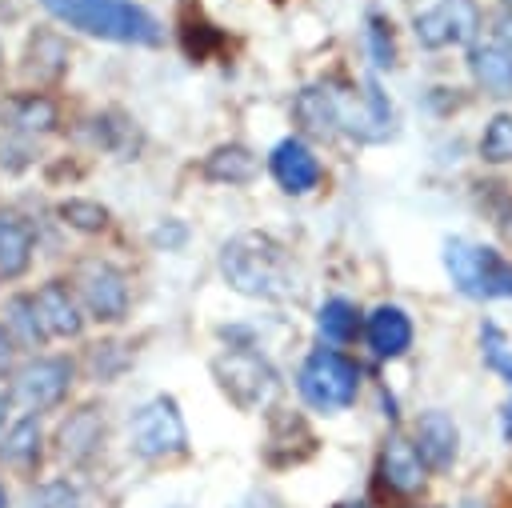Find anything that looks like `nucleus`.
I'll return each instance as SVG.
<instances>
[{"instance_id":"nucleus-1","label":"nucleus","mask_w":512,"mask_h":508,"mask_svg":"<svg viewBox=\"0 0 512 508\" xmlns=\"http://www.w3.org/2000/svg\"><path fill=\"white\" fill-rule=\"evenodd\" d=\"M296 120L304 132L312 136H352L364 144H380L396 132V116L388 96L380 92L376 80H364V92L340 84V80H316L308 88H300L296 104H292Z\"/></svg>"},{"instance_id":"nucleus-2","label":"nucleus","mask_w":512,"mask_h":508,"mask_svg":"<svg viewBox=\"0 0 512 508\" xmlns=\"http://www.w3.org/2000/svg\"><path fill=\"white\" fill-rule=\"evenodd\" d=\"M224 280L252 300H288L296 292V264L268 232H240L220 252Z\"/></svg>"},{"instance_id":"nucleus-3","label":"nucleus","mask_w":512,"mask_h":508,"mask_svg":"<svg viewBox=\"0 0 512 508\" xmlns=\"http://www.w3.org/2000/svg\"><path fill=\"white\" fill-rule=\"evenodd\" d=\"M44 8L84 36L112 44H160V24L128 0H44Z\"/></svg>"},{"instance_id":"nucleus-4","label":"nucleus","mask_w":512,"mask_h":508,"mask_svg":"<svg viewBox=\"0 0 512 508\" xmlns=\"http://www.w3.org/2000/svg\"><path fill=\"white\" fill-rule=\"evenodd\" d=\"M444 268L456 292L472 300H512V264L488 244H476L464 236L444 240Z\"/></svg>"},{"instance_id":"nucleus-5","label":"nucleus","mask_w":512,"mask_h":508,"mask_svg":"<svg viewBox=\"0 0 512 508\" xmlns=\"http://www.w3.org/2000/svg\"><path fill=\"white\" fill-rule=\"evenodd\" d=\"M212 376L220 384V392L240 408V412H260L272 404V396L280 392V376L276 368L252 352V348H224L212 360Z\"/></svg>"},{"instance_id":"nucleus-6","label":"nucleus","mask_w":512,"mask_h":508,"mask_svg":"<svg viewBox=\"0 0 512 508\" xmlns=\"http://www.w3.org/2000/svg\"><path fill=\"white\" fill-rule=\"evenodd\" d=\"M296 388H300V396H304L308 408H316V412H340V408H348L356 400L360 368H356V360H348L336 348H316L300 364Z\"/></svg>"},{"instance_id":"nucleus-7","label":"nucleus","mask_w":512,"mask_h":508,"mask_svg":"<svg viewBox=\"0 0 512 508\" xmlns=\"http://www.w3.org/2000/svg\"><path fill=\"white\" fill-rule=\"evenodd\" d=\"M128 432H132V448H136V456H144V460L180 456V452L188 448V432H184V420H180L172 396H156V400H148V404L128 420Z\"/></svg>"},{"instance_id":"nucleus-8","label":"nucleus","mask_w":512,"mask_h":508,"mask_svg":"<svg viewBox=\"0 0 512 508\" xmlns=\"http://www.w3.org/2000/svg\"><path fill=\"white\" fill-rule=\"evenodd\" d=\"M480 28V16L472 8V0H440L424 12H416L412 32L424 48H452V44H468Z\"/></svg>"},{"instance_id":"nucleus-9","label":"nucleus","mask_w":512,"mask_h":508,"mask_svg":"<svg viewBox=\"0 0 512 508\" xmlns=\"http://www.w3.org/2000/svg\"><path fill=\"white\" fill-rule=\"evenodd\" d=\"M80 292H84V304L96 320H120L128 308V284L112 264H100V260L84 264L80 268Z\"/></svg>"},{"instance_id":"nucleus-10","label":"nucleus","mask_w":512,"mask_h":508,"mask_svg":"<svg viewBox=\"0 0 512 508\" xmlns=\"http://www.w3.org/2000/svg\"><path fill=\"white\" fill-rule=\"evenodd\" d=\"M72 384V364L52 356V360H32L16 376V400L28 408H52Z\"/></svg>"},{"instance_id":"nucleus-11","label":"nucleus","mask_w":512,"mask_h":508,"mask_svg":"<svg viewBox=\"0 0 512 508\" xmlns=\"http://www.w3.org/2000/svg\"><path fill=\"white\" fill-rule=\"evenodd\" d=\"M268 168H272L276 184H280L284 192H292V196H304V192H312V188L320 184V160H316L312 148H308L304 140H296V136H288V140H280V144L272 148Z\"/></svg>"},{"instance_id":"nucleus-12","label":"nucleus","mask_w":512,"mask_h":508,"mask_svg":"<svg viewBox=\"0 0 512 508\" xmlns=\"http://www.w3.org/2000/svg\"><path fill=\"white\" fill-rule=\"evenodd\" d=\"M412 448H416V456H420L424 468H432V472L452 468V460H456V452H460V432H456L452 416L440 412V408L424 412V416L416 420V444H412Z\"/></svg>"},{"instance_id":"nucleus-13","label":"nucleus","mask_w":512,"mask_h":508,"mask_svg":"<svg viewBox=\"0 0 512 508\" xmlns=\"http://www.w3.org/2000/svg\"><path fill=\"white\" fill-rule=\"evenodd\" d=\"M32 312H36V324H40V332L44 336H76L80 332V308H76V300H72V292L60 284V280H52V284H44L36 296H32Z\"/></svg>"},{"instance_id":"nucleus-14","label":"nucleus","mask_w":512,"mask_h":508,"mask_svg":"<svg viewBox=\"0 0 512 508\" xmlns=\"http://www.w3.org/2000/svg\"><path fill=\"white\" fill-rule=\"evenodd\" d=\"M368 344H372V352L384 356V360L404 356V352L412 348V320H408V312L396 308V304L372 308V316H368Z\"/></svg>"},{"instance_id":"nucleus-15","label":"nucleus","mask_w":512,"mask_h":508,"mask_svg":"<svg viewBox=\"0 0 512 508\" xmlns=\"http://www.w3.org/2000/svg\"><path fill=\"white\" fill-rule=\"evenodd\" d=\"M380 480H384L392 492H400V496L420 492V484H424V464H420L416 448H412L404 436H388V444H384V452H380Z\"/></svg>"},{"instance_id":"nucleus-16","label":"nucleus","mask_w":512,"mask_h":508,"mask_svg":"<svg viewBox=\"0 0 512 508\" xmlns=\"http://www.w3.org/2000/svg\"><path fill=\"white\" fill-rule=\"evenodd\" d=\"M468 72H472V80L488 96H496V100H508L512 96V52L500 48L496 40L492 44H476L468 52Z\"/></svg>"},{"instance_id":"nucleus-17","label":"nucleus","mask_w":512,"mask_h":508,"mask_svg":"<svg viewBox=\"0 0 512 508\" xmlns=\"http://www.w3.org/2000/svg\"><path fill=\"white\" fill-rule=\"evenodd\" d=\"M32 256V232L20 216L0 212V276H20Z\"/></svg>"},{"instance_id":"nucleus-18","label":"nucleus","mask_w":512,"mask_h":508,"mask_svg":"<svg viewBox=\"0 0 512 508\" xmlns=\"http://www.w3.org/2000/svg\"><path fill=\"white\" fill-rule=\"evenodd\" d=\"M356 324H360V312H356V304L344 300V296L324 300L320 312H316V332H320L324 344H348V340L356 336Z\"/></svg>"},{"instance_id":"nucleus-19","label":"nucleus","mask_w":512,"mask_h":508,"mask_svg":"<svg viewBox=\"0 0 512 508\" xmlns=\"http://www.w3.org/2000/svg\"><path fill=\"white\" fill-rule=\"evenodd\" d=\"M204 172L212 180H224V184H248L256 176V156L248 148H240V144H224V148H216L208 156Z\"/></svg>"},{"instance_id":"nucleus-20","label":"nucleus","mask_w":512,"mask_h":508,"mask_svg":"<svg viewBox=\"0 0 512 508\" xmlns=\"http://www.w3.org/2000/svg\"><path fill=\"white\" fill-rule=\"evenodd\" d=\"M96 444H100V420H96V408H80V412L60 428V448H64L68 460H84Z\"/></svg>"},{"instance_id":"nucleus-21","label":"nucleus","mask_w":512,"mask_h":508,"mask_svg":"<svg viewBox=\"0 0 512 508\" xmlns=\"http://www.w3.org/2000/svg\"><path fill=\"white\" fill-rule=\"evenodd\" d=\"M36 456H40V428H36V420H20L8 432V440L0 448V460H8L16 468H28V464H36Z\"/></svg>"},{"instance_id":"nucleus-22","label":"nucleus","mask_w":512,"mask_h":508,"mask_svg":"<svg viewBox=\"0 0 512 508\" xmlns=\"http://www.w3.org/2000/svg\"><path fill=\"white\" fill-rule=\"evenodd\" d=\"M480 356H484V364H488L492 372H500L504 380H512V340H508L504 328L492 324V320L480 324Z\"/></svg>"},{"instance_id":"nucleus-23","label":"nucleus","mask_w":512,"mask_h":508,"mask_svg":"<svg viewBox=\"0 0 512 508\" xmlns=\"http://www.w3.org/2000/svg\"><path fill=\"white\" fill-rule=\"evenodd\" d=\"M480 156L488 164H508L512 160V116H492L484 136H480Z\"/></svg>"},{"instance_id":"nucleus-24","label":"nucleus","mask_w":512,"mask_h":508,"mask_svg":"<svg viewBox=\"0 0 512 508\" xmlns=\"http://www.w3.org/2000/svg\"><path fill=\"white\" fill-rule=\"evenodd\" d=\"M368 56L376 68H392V32L376 12L368 16Z\"/></svg>"},{"instance_id":"nucleus-25","label":"nucleus","mask_w":512,"mask_h":508,"mask_svg":"<svg viewBox=\"0 0 512 508\" xmlns=\"http://www.w3.org/2000/svg\"><path fill=\"white\" fill-rule=\"evenodd\" d=\"M60 216H64L68 224H76L80 232H96V228H104V220H108V212H104L100 204H88V200H68V204L60 208Z\"/></svg>"},{"instance_id":"nucleus-26","label":"nucleus","mask_w":512,"mask_h":508,"mask_svg":"<svg viewBox=\"0 0 512 508\" xmlns=\"http://www.w3.org/2000/svg\"><path fill=\"white\" fill-rule=\"evenodd\" d=\"M28 508H80V496H76V488H68L64 480H56V484L36 488L28 496Z\"/></svg>"},{"instance_id":"nucleus-27","label":"nucleus","mask_w":512,"mask_h":508,"mask_svg":"<svg viewBox=\"0 0 512 508\" xmlns=\"http://www.w3.org/2000/svg\"><path fill=\"white\" fill-rule=\"evenodd\" d=\"M8 312H12V316H8V324L20 332V340H24V344H36V340L44 336V332H40V324H36L32 300H12V304H8Z\"/></svg>"},{"instance_id":"nucleus-28","label":"nucleus","mask_w":512,"mask_h":508,"mask_svg":"<svg viewBox=\"0 0 512 508\" xmlns=\"http://www.w3.org/2000/svg\"><path fill=\"white\" fill-rule=\"evenodd\" d=\"M16 116H20L24 128H48V124H52V104L32 96V100H20V104H16Z\"/></svg>"},{"instance_id":"nucleus-29","label":"nucleus","mask_w":512,"mask_h":508,"mask_svg":"<svg viewBox=\"0 0 512 508\" xmlns=\"http://www.w3.org/2000/svg\"><path fill=\"white\" fill-rule=\"evenodd\" d=\"M232 508H284L272 492H248V496H240Z\"/></svg>"},{"instance_id":"nucleus-30","label":"nucleus","mask_w":512,"mask_h":508,"mask_svg":"<svg viewBox=\"0 0 512 508\" xmlns=\"http://www.w3.org/2000/svg\"><path fill=\"white\" fill-rule=\"evenodd\" d=\"M496 44H500V48H508V52H512V8H508V12H500V16H496Z\"/></svg>"},{"instance_id":"nucleus-31","label":"nucleus","mask_w":512,"mask_h":508,"mask_svg":"<svg viewBox=\"0 0 512 508\" xmlns=\"http://www.w3.org/2000/svg\"><path fill=\"white\" fill-rule=\"evenodd\" d=\"M8 360H12V344H8V332L0 328V372L8 368Z\"/></svg>"},{"instance_id":"nucleus-32","label":"nucleus","mask_w":512,"mask_h":508,"mask_svg":"<svg viewBox=\"0 0 512 508\" xmlns=\"http://www.w3.org/2000/svg\"><path fill=\"white\" fill-rule=\"evenodd\" d=\"M500 428H504V440H512V400L504 404V416H500Z\"/></svg>"},{"instance_id":"nucleus-33","label":"nucleus","mask_w":512,"mask_h":508,"mask_svg":"<svg viewBox=\"0 0 512 508\" xmlns=\"http://www.w3.org/2000/svg\"><path fill=\"white\" fill-rule=\"evenodd\" d=\"M336 508H368L364 500H348V504H336Z\"/></svg>"},{"instance_id":"nucleus-34","label":"nucleus","mask_w":512,"mask_h":508,"mask_svg":"<svg viewBox=\"0 0 512 508\" xmlns=\"http://www.w3.org/2000/svg\"><path fill=\"white\" fill-rule=\"evenodd\" d=\"M0 420H4V396H0Z\"/></svg>"},{"instance_id":"nucleus-35","label":"nucleus","mask_w":512,"mask_h":508,"mask_svg":"<svg viewBox=\"0 0 512 508\" xmlns=\"http://www.w3.org/2000/svg\"><path fill=\"white\" fill-rule=\"evenodd\" d=\"M460 508H480V504H460Z\"/></svg>"},{"instance_id":"nucleus-36","label":"nucleus","mask_w":512,"mask_h":508,"mask_svg":"<svg viewBox=\"0 0 512 508\" xmlns=\"http://www.w3.org/2000/svg\"><path fill=\"white\" fill-rule=\"evenodd\" d=\"M0 508H4V488H0Z\"/></svg>"},{"instance_id":"nucleus-37","label":"nucleus","mask_w":512,"mask_h":508,"mask_svg":"<svg viewBox=\"0 0 512 508\" xmlns=\"http://www.w3.org/2000/svg\"><path fill=\"white\" fill-rule=\"evenodd\" d=\"M508 4H512V0H508Z\"/></svg>"}]
</instances>
